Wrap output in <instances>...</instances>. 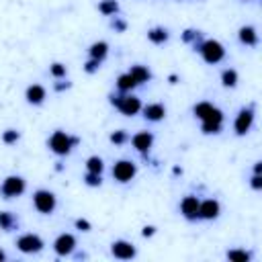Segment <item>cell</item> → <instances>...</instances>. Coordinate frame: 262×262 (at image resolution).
Listing matches in <instances>:
<instances>
[{
    "label": "cell",
    "instance_id": "cell-1",
    "mask_svg": "<svg viewBox=\"0 0 262 262\" xmlns=\"http://www.w3.org/2000/svg\"><path fill=\"white\" fill-rule=\"evenodd\" d=\"M78 143H80V137L70 135V133L61 131V129L53 131V133H51V137H49V141H47L49 149H51L55 156H68V154H70Z\"/></svg>",
    "mask_w": 262,
    "mask_h": 262
},
{
    "label": "cell",
    "instance_id": "cell-2",
    "mask_svg": "<svg viewBox=\"0 0 262 262\" xmlns=\"http://www.w3.org/2000/svg\"><path fill=\"white\" fill-rule=\"evenodd\" d=\"M111 104L115 106V108H119L125 117H133V115H137L139 111H141V100L135 96V94H111Z\"/></svg>",
    "mask_w": 262,
    "mask_h": 262
},
{
    "label": "cell",
    "instance_id": "cell-3",
    "mask_svg": "<svg viewBox=\"0 0 262 262\" xmlns=\"http://www.w3.org/2000/svg\"><path fill=\"white\" fill-rule=\"evenodd\" d=\"M196 51L203 55V59H205L207 63H219V61L225 57L223 45H221L219 41H215V39H205V41L199 45Z\"/></svg>",
    "mask_w": 262,
    "mask_h": 262
},
{
    "label": "cell",
    "instance_id": "cell-4",
    "mask_svg": "<svg viewBox=\"0 0 262 262\" xmlns=\"http://www.w3.org/2000/svg\"><path fill=\"white\" fill-rule=\"evenodd\" d=\"M25 188H27L25 178H23V176H16V174H10V176H6V178L2 180V184H0V194H2L4 199H14V196H20V194L25 192Z\"/></svg>",
    "mask_w": 262,
    "mask_h": 262
},
{
    "label": "cell",
    "instance_id": "cell-5",
    "mask_svg": "<svg viewBox=\"0 0 262 262\" xmlns=\"http://www.w3.org/2000/svg\"><path fill=\"white\" fill-rule=\"evenodd\" d=\"M55 205H57V199H55V194H53L51 190L39 188V190L33 192V207H35L39 213L49 215V213H53Z\"/></svg>",
    "mask_w": 262,
    "mask_h": 262
},
{
    "label": "cell",
    "instance_id": "cell-6",
    "mask_svg": "<svg viewBox=\"0 0 262 262\" xmlns=\"http://www.w3.org/2000/svg\"><path fill=\"white\" fill-rule=\"evenodd\" d=\"M221 125H223V113H221V108H217V106H213V108L209 111V115H207L205 119H201V129H203V133H207V135L219 133V131H221Z\"/></svg>",
    "mask_w": 262,
    "mask_h": 262
},
{
    "label": "cell",
    "instance_id": "cell-7",
    "mask_svg": "<svg viewBox=\"0 0 262 262\" xmlns=\"http://www.w3.org/2000/svg\"><path fill=\"white\" fill-rule=\"evenodd\" d=\"M252 123H254V104L239 108V113L233 121V129H235L237 135H246L252 129Z\"/></svg>",
    "mask_w": 262,
    "mask_h": 262
},
{
    "label": "cell",
    "instance_id": "cell-8",
    "mask_svg": "<svg viewBox=\"0 0 262 262\" xmlns=\"http://www.w3.org/2000/svg\"><path fill=\"white\" fill-rule=\"evenodd\" d=\"M43 239L37 235V233H25L16 239V248L23 252V254H37L43 250Z\"/></svg>",
    "mask_w": 262,
    "mask_h": 262
},
{
    "label": "cell",
    "instance_id": "cell-9",
    "mask_svg": "<svg viewBox=\"0 0 262 262\" xmlns=\"http://www.w3.org/2000/svg\"><path fill=\"white\" fill-rule=\"evenodd\" d=\"M137 174V166L131 160H119L113 166V178L119 182H129Z\"/></svg>",
    "mask_w": 262,
    "mask_h": 262
},
{
    "label": "cell",
    "instance_id": "cell-10",
    "mask_svg": "<svg viewBox=\"0 0 262 262\" xmlns=\"http://www.w3.org/2000/svg\"><path fill=\"white\" fill-rule=\"evenodd\" d=\"M111 252H113V256L119 258V260H131V258H135V254H137L135 246H133L131 242H127V239H115V242L111 244Z\"/></svg>",
    "mask_w": 262,
    "mask_h": 262
},
{
    "label": "cell",
    "instance_id": "cell-11",
    "mask_svg": "<svg viewBox=\"0 0 262 262\" xmlns=\"http://www.w3.org/2000/svg\"><path fill=\"white\" fill-rule=\"evenodd\" d=\"M199 205H201L199 196H194V194H186V196L180 201V213L184 215V219H188V221H196V219H199Z\"/></svg>",
    "mask_w": 262,
    "mask_h": 262
},
{
    "label": "cell",
    "instance_id": "cell-12",
    "mask_svg": "<svg viewBox=\"0 0 262 262\" xmlns=\"http://www.w3.org/2000/svg\"><path fill=\"white\" fill-rule=\"evenodd\" d=\"M76 248V237L72 233H59L53 242V250L57 256H70Z\"/></svg>",
    "mask_w": 262,
    "mask_h": 262
},
{
    "label": "cell",
    "instance_id": "cell-13",
    "mask_svg": "<svg viewBox=\"0 0 262 262\" xmlns=\"http://www.w3.org/2000/svg\"><path fill=\"white\" fill-rule=\"evenodd\" d=\"M219 213H221V205H219V201H215V199L201 201V205H199V219H207V221H211V219H217Z\"/></svg>",
    "mask_w": 262,
    "mask_h": 262
},
{
    "label": "cell",
    "instance_id": "cell-14",
    "mask_svg": "<svg viewBox=\"0 0 262 262\" xmlns=\"http://www.w3.org/2000/svg\"><path fill=\"white\" fill-rule=\"evenodd\" d=\"M131 141H133V147H135L139 154L147 156L149 147L154 145V133H151V131H139V133H135V135L131 137Z\"/></svg>",
    "mask_w": 262,
    "mask_h": 262
},
{
    "label": "cell",
    "instance_id": "cell-15",
    "mask_svg": "<svg viewBox=\"0 0 262 262\" xmlns=\"http://www.w3.org/2000/svg\"><path fill=\"white\" fill-rule=\"evenodd\" d=\"M143 117H145L147 121L158 123V121H162V119L166 117V106H164L162 102H151V104L143 106Z\"/></svg>",
    "mask_w": 262,
    "mask_h": 262
},
{
    "label": "cell",
    "instance_id": "cell-16",
    "mask_svg": "<svg viewBox=\"0 0 262 262\" xmlns=\"http://www.w3.org/2000/svg\"><path fill=\"white\" fill-rule=\"evenodd\" d=\"M45 96H47V92H45V88L41 84H31L27 88V92H25V98H27L29 104H41L45 100Z\"/></svg>",
    "mask_w": 262,
    "mask_h": 262
},
{
    "label": "cell",
    "instance_id": "cell-17",
    "mask_svg": "<svg viewBox=\"0 0 262 262\" xmlns=\"http://www.w3.org/2000/svg\"><path fill=\"white\" fill-rule=\"evenodd\" d=\"M237 39L244 43V45H250V47H256L258 45V33L254 27L246 25V27H239L237 31Z\"/></svg>",
    "mask_w": 262,
    "mask_h": 262
},
{
    "label": "cell",
    "instance_id": "cell-18",
    "mask_svg": "<svg viewBox=\"0 0 262 262\" xmlns=\"http://www.w3.org/2000/svg\"><path fill=\"white\" fill-rule=\"evenodd\" d=\"M88 55L94 57V59H98V61H102V59L108 55V43H106V41H94V43L88 47Z\"/></svg>",
    "mask_w": 262,
    "mask_h": 262
},
{
    "label": "cell",
    "instance_id": "cell-19",
    "mask_svg": "<svg viewBox=\"0 0 262 262\" xmlns=\"http://www.w3.org/2000/svg\"><path fill=\"white\" fill-rule=\"evenodd\" d=\"M129 74L133 76V80L137 82V86H139V84H143V82H147V80L151 78V72H149L145 66H141V63L131 66V68H129Z\"/></svg>",
    "mask_w": 262,
    "mask_h": 262
},
{
    "label": "cell",
    "instance_id": "cell-20",
    "mask_svg": "<svg viewBox=\"0 0 262 262\" xmlns=\"http://www.w3.org/2000/svg\"><path fill=\"white\" fill-rule=\"evenodd\" d=\"M168 29H164V27H151L149 31H147V39L154 43V45H162V43H166L168 41Z\"/></svg>",
    "mask_w": 262,
    "mask_h": 262
},
{
    "label": "cell",
    "instance_id": "cell-21",
    "mask_svg": "<svg viewBox=\"0 0 262 262\" xmlns=\"http://www.w3.org/2000/svg\"><path fill=\"white\" fill-rule=\"evenodd\" d=\"M180 37H182L184 43H190V45L194 47V51H196L199 45L203 43V33H201V31H194V29H184Z\"/></svg>",
    "mask_w": 262,
    "mask_h": 262
},
{
    "label": "cell",
    "instance_id": "cell-22",
    "mask_svg": "<svg viewBox=\"0 0 262 262\" xmlns=\"http://www.w3.org/2000/svg\"><path fill=\"white\" fill-rule=\"evenodd\" d=\"M18 227V219L14 217V213L10 211H0V229L4 231H12Z\"/></svg>",
    "mask_w": 262,
    "mask_h": 262
},
{
    "label": "cell",
    "instance_id": "cell-23",
    "mask_svg": "<svg viewBox=\"0 0 262 262\" xmlns=\"http://www.w3.org/2000/svg\"><path fill=\"white\" fill-rule=\"evenodd\" d=\"M137 86V82L133 80V76L129 74V72H125V74H121L119 78H117V88L123 92V94H127V92H131L133 88Z\"/></svg>",
    "mask_w": 262,
    "mask_h": 262
},
{
    "label": "cell",
    "instance_id": "cell-24",
    "mask_svg": "<svg viewBox=\"0 0 262 262\" xmlns=\"http://www.w3.org/2000/svg\"><path fill=\"white\" fill-rule=\"evenodd\" d=\"M98 12L104 14V16H115L119 12V2L117 0H100Z\"/></svg>",
    "mask_w": 262,
    "mask_h": 262
},
{
    "label": "cell",
    "instance_id": "cell-25",
    "mask_svg": "<svg viewBox=\"0 0 262 262\" xmlns=\"http://www.w3.org/2000/svg\"><path fill=\"white\" fill-rule=\"evenodd\" d=\"M221 84H223L225 88H233V86L237 84V72H235L233 68L223 70V72H221Z\"/></svg>",
    "mask_w": 262,
    "mask_h": 262
},
{
    "label": "cell",
    "instance_id": "cell-26",
    "mask_svg": "<svg viewBox=\"0 0 262 262\" xmlns=\"http://www.w3.org/2000/svg\"><path fill=\"white\" fill-rule=\"evenodd\" d=\"M225 256H227V260H231V262H250V260H252V254L246 252V250H239V248L229 250Z\"/></svg>",
    "mask_w": 262,
    "mask_h": 262
},
{
    "label": "cell",
    "instance_id": "cell-27",
    "mask_svg": "<svg viewBox=\"0 0 262 262\" xmlns=\"http://www.w3.org/2000/svg\"><path fill=\"white\" fill-rule=\"evenodd\" d=\"M102 170H104V162H102V158H98V156H90V158L86 160V172L102 174Z\"/></svg>",
    "mask_w": 262,
    "mask_h": 262
},
{
    "label": "cell",
    "instance_id": "cell-28",
    "mask_svg": "<svg viewBox=\"0 0 262 262\" xmlns=\"http://www.w3.org/2000/svg\"><path fill=\"white\" fill-rule=\"evenodd\" d=\"M213 108V104L211 102H207V100H203V102H196L194 104V108H192V113H194V117L196 119H205L207 115H209V111Z\"/></svg>",
    "mask_w": 262,
    "mask_h": 262
},
{
    "label": "cell",
    "instance_id": "cell-29",
    "mask_svg": "<svg viewBox=\"0 0 262 262\" xmlns=\"http://www.w3.org/2000/svg\"><path fill=\"white\" fill-rule=\"evenodd\" d=\"M108 139H111V143H115V145H123V143L129 141V133H127L125 129H117V131H113V133L108 135Z\"/></svg>",
    "mask_w": 262,
    "mask_h": 262
},
{
    "label": "cell",
    "instance_id": "cell-30",
    "mask_svg": "<svg viewBox=\"0 0 262 262\" xmlns=\"http://www.w3.org/2000/svg\"><path fill=\"white\" fill-rule=\"evenodd\" d=\"M49 74H51L55 80H61V78H66L68 70H66V66H63V63H59V61H53V63L49 66Z\"/></svg>",
    "mask_w": 262,
    "mask_h": 262
},
{
    "label": "cell",
    "instance_id": "cell-31",
    "mask_svg": "<svg viewBox=\"0 0 262 262\" xmlns=\"http://www.w3.org/2000/svg\"><path fill=\"white\" fill-rule=\"evenodd\" d=\"M20 139V133L16 131V129H6L4 133H2V141L6 143V145H12V143H16Z\"/></svg>",
    "mask_w": 262,
    "mask_h": 262
},
{
    "label": "cell",
    "instance_id": "cell-32",
    "mask_svg": "<svg viewBox=\"0 0 262 262\" xmlns=\"http://www.w3.org/2000/svg\"><path fill=\"white\" fill-rule=\"evenodd\" d=\"M84 182H86L88 186H100V184H102V176L96 174V172H86V174H84Z\"/></svg>",
    "mask_w": 262,
    "mask_h": 262
},
{
    "label": "cell",
    "instance_id": "cell-33",
    "mask_svg": "<svg viewBox=\"0 0 262 262\" xmlns=\"http://www.w3.org/2000/svg\"><path fill=\"white\" fill-rule=\"evenodd\" d=\"M111 29H115V33H125V29H127V20L115 16V18L111 20Z\"/></svg>",
    "mask_w": 262,
    "mask_h": 262
},
{
    "label": "cell",
    "instance_id": "cell-34",
    "mask_svg": "<svg viewBox=\"0 0 262 262\" xmlns=\"http://www.w3.org/2000/svg\"><path fill=\"white\" fill-rule=\"evenodd\" d=\"M98 68H100V61L94 59V57H90V59L84 63V72H86V74H94V72H98Z\"/></svg>",
    "mask_w": 262,
    "mask_h": 262
},
{
    "label": "cell",
    "instance_id": "cell-35",
    "mask_svg": "<svg viewBox=\"0 0 262 262\" xmlns=\"http://www.w3.org/2000/svg\"><path fill=\"white\" fill-rule=\"evenodd\" d=\"M74 225H76V229H80V231H90V229H92L90 221H88V219H82V217H78V219L74 221Z\"/></svg>",
    "mask_w": 262,
    "mask_h": 262
},
{
    "label": "cell",
    "instance_id": "cell-36",
    "mask_svg": "<svg viewBox=\"0 0 262 262\" xmlns=\"http://www.w3.org/2000/svg\"><path fill=\"white\" fill-rule=\"evenodd\" d=\"M70 86H72V82H68V80L63 82V80H59V82L53 84V90H55V92H63V90H68Z\"/></svg>",
    "mask_w": 262,
    "mask_h": 262
},
{
    "label": "cell",
    "instance_id": "cell-37",
    "mask_svg": "<svg viewBox=\"0 0 262 262\" xmlns=\"http://www.w3.org/2000/svg\"><path fill=\"white\" fill-rule=\"evenodd\" d=\"M250 184H252L254 190H260V188H262V176H260V174H254V176L250 178Z\"/></svg>",
    "mask_w": 262,
    "mask_h": 262
},
{
    "label": "cell",
    "instance_id": "cell-38",
    "mask_svg": "<svg viewBox=\"0 0 262 262\" xmlns=\"http://www.w3.org/2000/svg\"><path fill=\"white\" fill-rule=\"evenodd\" d=\"M154 233H156V227H154V225H145V227L141 229V235H143V237H151Z\"/></svg>",
    "mask_w": 262,
    "mask_h": 262
},
{
    "label": "cell",
    "instance_id": "cell-39",
    "mask_svg": "<svg viewBox=\"0 0 262 262\" xmlns=\"http://www.w3.org/2000/svg\"><path fill=\"white\" fill-rule=\"evenodd\" d=\"M254 174H262V162H256L254 164Z\"/></svg>",
    "mask_w": 262,
    "mask_h": 262
},
{
    "label": "cell",
    "instance_id": "cell-40",
    "mask_svg": "<svg viewBox=\"0 0 262 262\" xmlns=\"http://www.w3.org/2000/svg\"><path fill=\"white\" fill-rule=\"evenodd\" d=\"M168 80H170V84H176V82H178V76H176V74H170Z\"/></svg>",
    "mask_w": 262,
    "mask_h": 262
},
{
    "label": "cell",
    "instance_id": "cell-41",
    "mask_svg": "<svg viewBox=\"0 0 262 262\" xmlns=\"http://www.w3.org/2000/svg\"><path fill=\"white\" fill-rule=\"evenodd\" d=\"M172 172H174V174H182V168H178V166H174V168H172Z\"/></svg>",
    "mask_w": 262,
    "mask_h": 262
},
{
    "label": "cell",
    "instance_id": "cell-42",
    "mask_svg": "<svg viewBox=\"0 0 262 262\" xmlns=\"http://www.w3.org/2000/svg\"><path fill=\"white\" fill-rule=\"evenodd\" d=\"M2 260H6V254H4V250H0V262Z\"/></svg>",
    "mask_w": 262,
    "mask_h": 262
}]
</instances>
